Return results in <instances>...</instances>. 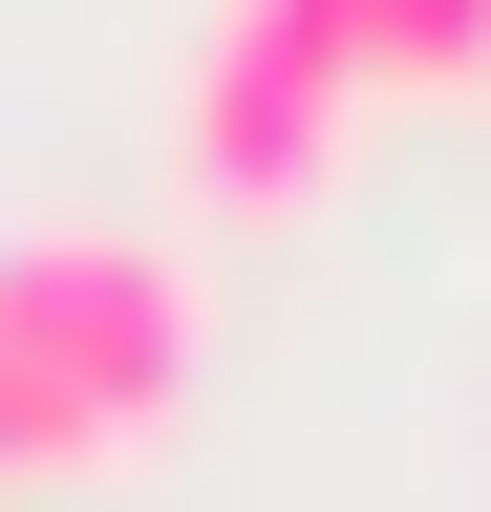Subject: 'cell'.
<instances>
[{"mask_svg":"<svg viewBox=\"0 0 491 512\" xmlns=\"http://www.w3.org/2000/svg\"><path fill=\"white\" fill-rule=\"evenodd\" d=\"M363 86H491V0H342Z\"/></svg>","mask_w":491,"mask_h":512,"instance_id":"obj_3","label":"cell"},{"mask_svg":"<svg viewBox=\"0 0 491 512\" xmlns=\"http://www.w3.org/2000/svg\"><path fill=\"white\" fill-rule=\"evenodd\" d=\"M342 128H363L342 0H214L193 86H171V171H193V214H299V192L342 171Z\"/></svg>","mask_w":491,"mask_h":512,"instance_id":"obj_2","label":"cell"},{"mask_svg":"<svg viewBox=\"0 0 491 512\" xmlns=\"http://www.w3.org/2000/svg\"><path fill=\"white\" fill-rule=\"evenodd\" d=\"M193 342H214V299H193L171 235H107V214L0 235V512L129 470V448L193 406Z\"/></svg>","mask_w":491,"mask_h":512,"instance_id":"obj_1","label":"cell"}]
</instances>
